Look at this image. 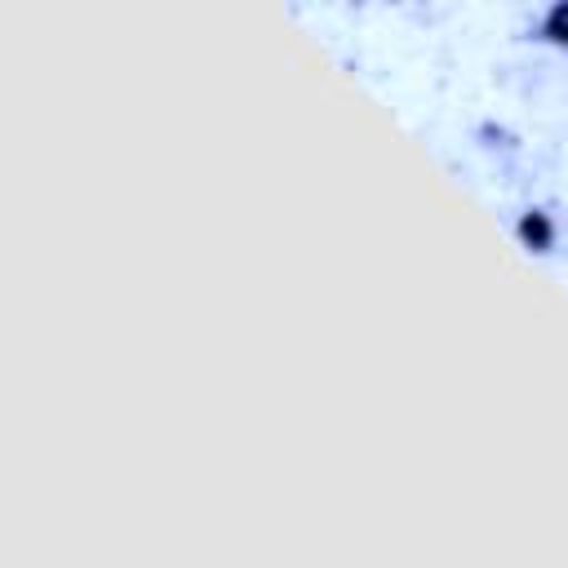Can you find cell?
I'll list each match as a JSON object with an SVG mask.
<instances>
[{"mask_svg":"<svg viewBox=\"0 0 568 568\" xmlns=\"http://www.w3.org/2000/svg\"><path fill=\"white\" fill-rule=\"evenodd\" d=\"M515 231H519V244L528 253H550L559 244V222H555L550 209H524L519 222H515Z\"/></svg>","mask_w":568,"mask_h":568,"instance_id":"6da1fadb","label":"cell"},{"mask_svg":"<svg viewBox=\"0 0 568 568\" xmlns=\"http://www.w3.org/2000/svg\"><path fill=\"white\" fill-rule=\"evenodd\" d=\"M541 40H550V44H564L568 49V4H555L546 18H541Z\"/></svg>","mask_w":568,"mask_h":568,"instance_id":"7a4b0ae2","label":"cell"}]
</instances>
